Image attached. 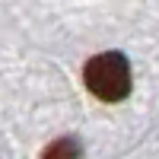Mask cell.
<instances>
[{
    "label": "cell",
    "mask_w": 159,
    "mask_h": 159,
    "mask_svg": "<svg viewBox=\"0 0 159 159\" xmlns=\"http://www.w3.org/2000/svg\"><path fill=\"white\" fill-rule=\"evenodd\" d=\"M83 80H86V89L96 99L121 102L130 92V64H127L124 54H118V51H105V54H96L86 64Z\"/></svg>",
    "instance_id": "1"
},
{
    "label": "cell",
    "mask_w": 159,
    "mask_h": 159,
    "mask_svg": "<svg viewBox=\"0 0 159 159\" xmlns=\"http://www.w3.org/2000/svg\"><path fill=\"white\" fill-rule=\"evenodd\" d=\"M80 156H83V150L73 137H61L42 153V159H80Z\"/></svg>",
    "instance_id": "2"
}]
</instances>
